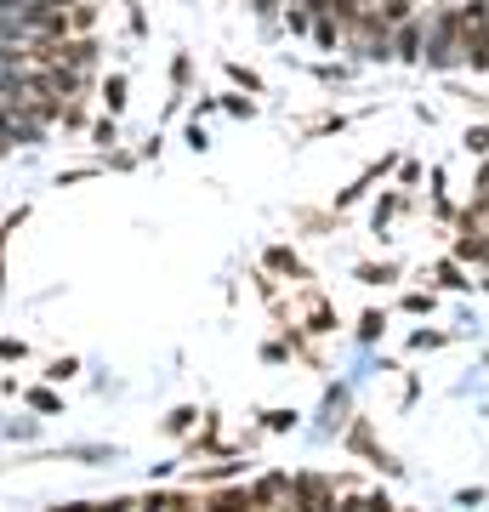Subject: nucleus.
<instances>
[{"instance_id":"1","label":"nucleus","mask_w":489,"mask_h":512,"mask_svg":"<svg viewBox=\"0 0 489 512\" xmlns=\"http://www.w3.org/2000/svg\"><path fill=\"white\" fill-rule=\"evenodd\" d=\"M455 63L489 69V0L455 6Z\"/></svg>"},{"instance_id":"2","label":"nucleus","mask_w":489,"mask_h":512,"mask_svg":"<svg viewBox=\"0 0 489 512\" xmlns=\"http://www.w3.org/2000/svg\"><path fill=\"white\" fill-rule=\"evenodd\" d=\"M421 18H427V35H421V63L450 69V63H455V6H433V12H421Z\"/></svg>"},{"instance_id":"3","label":"nucleus","mask_w":489,"mask_h":512,"mask_svg":"<svg viewBox=\"0 0 489 512\" xmlns=\"http://www.w3.org/2000/svg\"><path fill=\"white\" fill-rule=\"evenodd\" d=\"M336 490H330L325 478H290V507H330Z\"/></svg>"},{"instance_id":"4","label":"nucleus","mask_w":489,"mask_h":512,"mask_svg":"<svg viewBox=\"0 0 489 512\" xmlns=\"http://www.w3.org/2000/svg\"><path fill=\"white\" fill-rule=\"evenodd\" d=\"M370 12H376L387 29H399V23L416 18V0H370Z\"/></svg>"},{"instance_id":"5","label":"nucleus","mask_w":489,"mask_h":512,"mask_svg":"<svg viewBox=\"0 0 489 512\" xmlns=\"http://www.w3.org/2000/svg\"><path fill=\"white\" fill-rule=\"evenodd\" d=\"M461 234H478V239H489V200L478 194V200L461 211Z\"/></svg>"},{"instance_id":"6","label":"nucleus","mask_w":489,"mask_h":512,"mask_svg":"<svg viewBox=\"0 0 489 512\" xmlns=\"http://www.w3.org/2000/svg\"><path fill=\"white\" fill-rule=\"evenodd\" d=\"M103 97H109V109H120V103H126V74H109V86H103Z\"/></svg>"},{"instance_id":"7","label":"nucleus","mask_w":489,"mask_h":512,"mask_svg":"<svg viewBox=\"0 0 489 512\" xmlns=\"http://www.w3.org/2000/svg\"><path fill=\"white\" fill-rule=\"evenodd\" d=\"M433 279H438V285H450V291H455V285H467V279H461V268H455V262H438V268H433Z\"/></svg>"},{"instance_id":"8","label":"nucleus","mask_w":489,"mask_h":512,"mask_svg":"<svg viewBox=\"0 0 489 512\" xmlns=\"http://www.w3.org/2000/svg\"><path fill=\"white\" fill-rule=\"evenodd\" d=\"M399 211H404V200H399V194H393V200H381V205H376V228H387V222L399 217Z\"/></svg>"},{"instance_id":"9","label":"nucleus","mask_w":489,"mask_h":512,"mask_svg":"<svg viewBox=\"0 0 489 512\" xmlns=\"http://www.w3.org/2000/svg\"><path fill=\"white\" fill-rule=\"evenodd\" d=\"M268 262H273V268H279V274H302V262H296V256H290V251H273Z\"/></svg>"},{"instance_id":"10","label":"nucleus","mask_w":489,"mask_h":512,"mask_svg":"<svg viewBox=\"0 0 489 512\" xmlns=\"http://www.w3.org/2000/svg\"><path fill=\"white\" fill-rule=\"evenodd\" d=\"M279 6H285V0H251V12H256V18H279Z\"/></svg>"},{"instance_id":"11","label":"nucleus","mask_w":489,"mask_h":512,"mask_svg":"<svg viewBox=\"0 0 489 512\" xmlns=\"http://www.w3.org/2000/svg\"><path fill=\"white\" fill-rule=\"evenodd\" d=\"M467 148H478V154H484V148H489V131H484V126H478V131H467Z\"/></svg>"},{"instance_id":"12","label":"nucleus","mask_w":489,"mask_h":512,"mask_svg":"<svg viewBox=\"0 0 489 512\" xmlns=\"http://www.w3.org/2000/svg\"><path fill=\"white\" fill-rule=\"evenodd\" d=\"M0 359H23V342H0Z\"/></svg>"},{"instance_id":"13","label":"nucleus","mask_w":489,"mask_h":512,"mask_svg":"<svg viewBox=\"0 0 489 512\" xmlns=\"http://www.w3.org/2000/svg\"><path fill=\"white\" fill-rule=\"evenodd\" d=\"M478 194H484V200H489V165H484V171H478Z\"/></svg>"},{"instance_id":"14","label":"nucleus","mask_w":489,"mask_h":512,"mask_svg":"<svg viewBox=\"0 0 489 512\" xmlns=\"http://www.w3.org/2000/svg\"><path fill=\"white\" fill-rule=\"evenodd\" d=\"M285 6H302V0H285Z\"/></svg>"},{"instance_id":"15","label":"nucleus","mask_w":489,"mask_h":512,"mask_svg":"<svg viewBox=\"0 0 489 512\" xmlns=\"http://www.w3.org/2000/svg\"><path fill=\"white\" fill-rule=\"evenodd\" d=\"M364 6H370V0H364Z\"/></svg>"}]
</instances>
